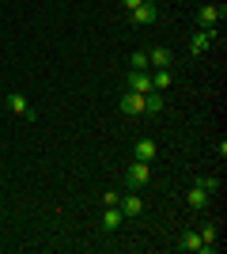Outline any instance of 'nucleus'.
<instances>
[{"mask_svg":"<svg viewBox=\"0 0 227 254\" xmlns=\"http://www.w3.org/2000/svg\"><path fill=\"white\" fill-rule=\"evenodd\" d=\"M151 4H159V0H151Z\"/></svg>","mask_w":227,"mask_h":254,"instance_id":"19","label":"nucleus"},{"mask_svg":"<svg viewBox=\"0 0 227 254\" xmlns=\"http://www.w3.org/2000/svg\"><path fill=\"white\" fill-rule=\"evenodd\" d=\"M208 201H212V193H208V190H201L197 182L189 186V190H185V205H189L193 212H205V209H208Z\"/></svg>","mask_w":227,"mask_h":254,"instance_id":"7","label":"nucleus"},{"mask_svg":"<svg viewBox=\"0 0 227 254\" xmlns=\"http://www.w3.org/2000/svg\"><path fill=\"white\" fill-rule=\"evenodd\" d=\"M201 247H205V243H201V235H197V232H185L182 243H178V251H201Z\"/></svg>","mask_w":227,"mask_h":254,"instance_id":"15","label":"nucleus"},{"mask_svg":"<svg viewBox=\"0 0 227 254\" xmlns=\"http://www.w3.org/2000/svg\"><path fill=\"white\" fill-rule=\"evenodd\" d=\"M125 182H129V190H144V186L151 182V163L133 159L129 167H125Z\"/></svg>","mask_w":227,"mask_h":254,"instance_id":"1","label":"nucleus"},{"mask_svg":"<svg viewBox=\"0 0 227 254\" xmlns=\"http://www.w3.org/2000/svg\"><path fill=\"white\" fill-rule=\"evenodd\" d=\"M129 64H133V68H151V64H148V53H144V50H136V53H133V57H129Z\"/></svg>","mask_w":227,"mask_h":254,"instance_id":"16","label":"nucleus"},{"mask_svg":"<svg viewBox=\"0 0 227 254\" xmlns=\"http://www.w3.org/2000/svg\"><path fill=\"white\" fill-rule=\"evenodd\" d=\"M148 64H151V68H171L174 53L167 50V46H155V50H148Z\"/></svg>","mask_w":227,"mask_h":254,"instance_id":"10","label":"nucleus"},{"mask_svg":"<svg viewBox=\"0 0 227 254\" xmlns=\"http://www.w3.org/2000/svg\"><path fill=\"white\" fill-rule=\"evenodd\" d=\"M140 4H144V0H121V8H125V11H133V8H140Z\"/></svg>","mask_w":227,"mask_h":254,"instance_id":"18","label":"nucleus"},{"mask_svg":"<svg viewBox=\"0 0 227 254\" xmlns=\"http://www.w3.org/2000/svg\"><path fill=\"white\" fill-rule=\"evenodd\" d=\"M118 106H121L125 118H144V95H136V91H125Z\"/></svg>","mask_w":227,"mask_h":254,"instance_id":"5","label":"nucleus"},{"mask_svg":"<svg viewBox=\"0 0 227 254\" xmlns=\"http://www.w3.org/2000/svg\"><path fill=\"white\" fill-rule=\"evenodd\" d=\"M121 220H125V212L118 209V205H106V209H102V216H98V228H102V232H118L121 228Z\"/></svg>","mask_w":227,"mask_h":254,"instance_id":"6","label":"nucleus"},{"mask_svg":"<svg viewBox=\"0 0 227 254\" xmlns=\"http://www.w3.org/2000/svg\"><path fill=\"white\" fill-rule=\"evenodd\" d=\"M197 186H201V190H208V193H216V190H220V179L205 175V179H197Z\"/></svg>","mask_w":227,"mask_h":254,"instance_id":"17","label":"nucleus"},{"mask_svg":"<svg viewBox=\"0 0 227 254\" xmlns=\"http://www.w3.org/2000/svg\"><path fill=\"white\" fill-rule=\"evenodd\" d=\"M163 106H167V99H163V91H148V95H144V114H148V118L163 114Z\"/></svg>","mask_w":227,"mask_h":254,"instance_id":"11","label":"nucleus"},{"mask_svg":"<svg viewBox=\"0 0 227 254\" xmlns=\"http://www.w3.org/2000/svg\"><path fill=\"white\" fill-rule=\"evenodd\" d=\"M8 110L19 118H31V103H27V95H19V91H11L8 95Z\"/></svg>","mask_w":227,"mask_h":254,"instance_id":"13","label":"nucleus"},{"mask_svg":"<svg viewBox=\"0 0 227 254\" xmlns=\"http://www.w3.org/2000/svg\"><path fill=\"white\" fill-rule=\"evenodd\" d=\"M208 46H212V38H208L205 31H197L193 38H189V53H193V57H201V53H205Z\"/></svg>","mask_w":227,"mask_h":254,"instance_id":"14","label":"nucleus"},{"mask_svg":"<svg viewBox=\"0 0 227 254\" xmlns=\"http://www.w3.org/2000/svg\"><path fill=\"white\" fill-rule=\"evenodd\" d=\"M155 156H159V144L151 137H140L136 144H133V159H140V163H155Z\"/></svg>","mask_w":227,"mask_h":254,"instance_id":"4","label":"nucleus"},{"mask_svg":"<svg viewBox=\"0 0 227 254\" xmlns=\"http://www.w3.org/2000/svg\"><path fill=\"white\" fill-rule=\"evenodd\" d=\"M171 84H174L171 68H151V91H167Z\"/></svg>","mask_w":227,"mask_h":254,"instance_id":"12","label":"nucleus"},{"mask_svg":"<svg viewBox=\"0 0 227 254\" xmlns=\"http://www.w3.org/2000/svg\"><path fill=\"white\" fill-rule=\"evenodd\" d=\"M129 91L148 95V91H151V68H133V72H129Z\"/></svg>","mask_w":227,"mask_h":254,"instance_id":"8","label":"nucleus"},{"mask_svg":"<svg viewBox=\"0 0 227 254\" xmlns=\"http://www.w3.org/2000/svg\"><path fill=\"white\" fill-rule=\"evenodd\" d=\"M129 19L136 23V27H151V23L159 19V4H151V0H144L140 8H133V11H129Z\"/></svg>","mask_w":227,"mask_h":254,"instance_id":"3","label":"nucleus"},{"mask_svg":"<svg viewBox=\"0 0 227 254\" xmlns=\"http://www.w3.org/2000/svg\"><path fill=\"white\" fill-rule=\"evenodd\" d=\"M118 209L125 212V216H140V212H144V201H140V193H136V190L121 193V197H118Z\"/></svg>","mask_w":227,"mask_h":254,"instance_id":"9","label":"nucleus"},{"mask_svg":"<svg viewBox=\"0 0 227 254\" xmlns=\"http://www.w3.org/2000/svg\"><path fill=\"white\" fill-rule=\"evenodd\" d=\"M227 15V4H205V8L197 11V27L208 31V27H220V19Z\"/></svg>","mask_w":227,"mask_h":254,"instance_id":"2","label":"nucleus"}]
</instances>
